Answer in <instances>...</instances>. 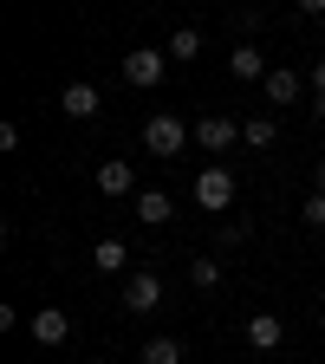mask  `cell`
I'll return each mask as SVG.
<instances>
[{
	"instance_id": "1",
	"label": "cell",
	"mask_w": 325,
	"mask_h": 364,
	"mask_svg": "<svg viewBox=\"0 0 325 364\" xmlns=\"http://www.w3.org/2000/svg\"><path fill=\"white\" fill-rule=\"evenodd\" d=\"M144 150H150V156H163V163H169V156H182V150H189V124H182L176 111H156V117L144 124Z\"/></svg>"
},
{
	"instance_id": "2",
	"label": "cell",
	"mask_w": 325,
	"mask_h": 364,
	"mask_svg": "<svg viewBox=\"0 0 325 364\" xmlns=\"http://www.w3.org/2000/svg\"><path fill=\"white\" fill-rule=\"evenodd\" d=\"M235 169H221V163H208L202 176H196V208H208V215H221V208H235Z\"/></svg>"
},
{
	"instance_id": "3",
	"label": "cell",
	"mask_w": 325,
	"mask_h": 364,
	"mask_svg": "<svg viewBox=\"0 0 325 364\" xmlns=\"http://www.w3.org/2000/svg\"><path fill=\"white\" fill-rule=\"evenodd\" d=\"M189 136H196V150L221 156V150H235V144H241V124H235V117H221V111H208V117L189 124Z\"/></svg>"
},
{
	"instance_id": "4",
	"label": "cell",
	"mask_w": 325,
	"mask_h": 364,
	"mask_svg": "<svg viewBox=\"0 0 325 364\" xmlns=\"http://www.w3.org/2000/svg\"><path fill=\"white\" fill-rule=\"evenodd\" d=\"M163 72H169V53H156V46H137V53H124V78H130L137 91H156Z\"/></svg>"
},
{
	"instance_id": "5",
	"label": "cell",
	"mask_w": 325,
	"mask_h": 364,
	"mask_svg": "<svg viewBox=\"0 0 325 364\" xmlns=\"http://www.w3.org/2000/svg\"><path fill=\"white\" fill-rule=\"evenodd\" d=\"M26 332H33V345H46V351H59V345L72 338V312H59V306H39V312L26 318Z\"/></svg>"
},
{
	"instance_id": "6",
	"label": "cell",
	"mask_w": 325,
	"mask_h": 364,
	"mask_svg": "<svg viewBox=\"0 0 325 364\" xmlns=\"http://www.w3.org/2000/svg\"><path fill=\"white\" fill-rule=\"evenodd\" d=\"M163 306V273H130V280H124V312H156Z\"/></svg>"
},
{
	"instance_id": "7",
	"label": "cell",
	"mask_w": 325,
	"mask_h": 364,
	"mask_svg": "<svg viewBox=\"0 0 325 364\" xmlns=\"http://www.w3.org/2000/svg\"><path fill=\"white\" fill-rule=\"evenodd\" d=\"M247 345L254 351H280L287 345V318L280 312H247Z\"/></svg>"
},
{
	"instance_id": "8",
	"label": "cell",
	"mask_w": 325,
	"mask_h": 364,
	"mask_svg": "<svg viewBox=\"0 0 325 364\" xmlns=\"http://www.w3.org/2000/svg\"><path fill=\"white\" fill-rule=\"evenodd\" d=\"M59 111H65V117H98V111H105V98H98V85H85V78H78V85H65V91H59Z\"/></svg>"
},
{
	"instance_id": "9",
	"label": "cell",
	"mask_w": 325,
	"mask_h": 364,
	"mask_svg": "<svg viewBox=\"0 0 325 364\" xmlns=\"http://www.w3.org/2000/svg\"><path fill=\"white\" fill-rule=\"evenodd\" d=\"M130 189H137V169H130L124 156L98 163V196H130Z\"/></svg>"
},
{
	"instance_id": "10",
	"label": "cell",
	"mask_w": 325,
	"mask_h": 364,
	"mask_svg": "<svg viewBox=\"0 0 325 364\" xmlns=\"http://www.w3.org/2000/svg\"><path fill=\"white\" fill-rule=\"evenodd\" d=\"M228 72H235L241 85H254V78H267V59H260V53H254V46L241 39V46H235V53H228Z\"/></svg>"
},
{
	"instance_id": "11",
	"label": "cell",
	"mask_w": 325,
	"mask_h": 364,
	"mask_svg": "<svg viewBox=\"0 0 325 364\" xmlns=\"http://www.w3.org/2000/svg\"><path fill=\"white\" fill-rule=\"evenodd\" d=\"M137 215H144V228H163V221L176 215V202H169L163 189H144V196H137Z\"/></svg>"
},
{
	"instance_id": "12",
	"label": "cell",
	"mask_w": 325,
	"mask_h": 364,
	"mask_svg": "<svg viewBox=\"0 0 325 364\" xmlns=\"http://www.w3.org/2000/svg\"><path fill=\"white\" fill-rule=\"evenodd\" d=\"M163 53H169V59H182V65H196V53H202V33H196V26H176Z\"/></svg>"
},
{
	"instance_id": "13",
	"label": "cell",
	"mask_w": 325,
	"mask_h": 364,
	"mask_svg": "<svg viewBox=\"0 0 325 364\" xmlns=\"http://www.w3.org/2000/svg\"><path fill=\"white\" fill-rule=\"evenodd\" d=\"M91 267H98V273H124L130 267V247L124 241H98V247H91Z\"/></svg>"
},
{
	"instance_id": "14",
	"label": "cell",
	"mask_w": 325,
	"mask_h": 364,
	"mask_svg": "<svg viewBox=\"0 0 325 364\" xmlns=\"http://www.w3.org/2000/svg\"><path fill=\"white\" fill-rule=\"evenodd\" d=\"M267 98H273V105H293V98H299V72H287V65L267 72Z\"/></svg>"
},
{
	"instance_id": "15",
	"label": "cell",
	"mask_w": 325,
	"mask_h": 364,
	"mask_svg": "<svg viewBox=\"0 0 325 364\" xmlns=\"http://www.w3.org/2000/svg\"><path fill=\"white\" fill-rule=\"evenodd\" d=\"M273 136H280V124H273V117H247V124H241V144H247V150H267Z\"/></svg>"
},
{
	"instance_id": "16",
	"label": "cell",
	"mask_w": 325,
	"mask_h": 364,
	"mask_svg": "<svg viewBox=\"0 0 325 364\" xmlns=\"http://www.w3.org/2000/svg\"><path fill=\"white\" fill-rule=\"evenodd\" d=\"M137 364H182V345H176V338H150Z\"/></svg>"
},
{
	"instance_id": "17",
	"label": "cell",
	"mask_w": 325,
	"mask_h": 364,
	"mask_svg": "<svg viewBox=\"0 0 325 364\" xmlns=\"http://www.w3.org/2000/svg\"><path fill=\"white\" fill-rule=\"evenodd\" d=\"M189 280H196V293H215L221 287V260H189Z\"/></svg>"
},
{
	"instance_id": "18",
	"label": "cell",
	"mask_w": 325,
	"mask_h": 364,
	"mask_svg": "<svg viewBox=\"0 0 325 364\" xmlns=\"http://www.w3.org/2000/svg\"><path fill=\"white\" fill-rule=\"evenodd\" d=\"M299 221H306V228H325V196H319V189L299 202Z\"/></svg>"
},
{
	"instance_id": "19",
	"label": "cell",
	"mask_w": 325,
	"mask_h": 364,
	"mask_svg": "<svg viewBox=\"0 0 325 364\" xmlns=\"http://www.w3.org/2000/svg\"><path fill=\"white\" fill-rule=\"evenodd\" d=\"M312 111H325V59L312 65Z\"/></svg>"
},
{
	"instance_id": "20",
	"label": "cell",
	"mask_w": 325,
	"mask_h": 364,
	"mask_svg": "<svg viewBox=\"0 0 325 364\" xmlns=\"http://www.w3.org/2000/svg\"><path fill=\"white\" fill-rule=\"evenodd\" d=\"M319 196H325V156H319Z\"/></svg>"
},
{
	"instance_id": "21",
	"label": "cell",
	"mask_w": 325,
	"mask_h": 364,
	"mask_svg": "<svg viewBox=\"0 0 325 364\" xmlns=\"http://www.w3.org/2000/svg\"><path fill=\"white\" fill-rule=\"evenodd\" d=\"M319 332H325V312H319Z\"/></svg>"
}]
</instances>
